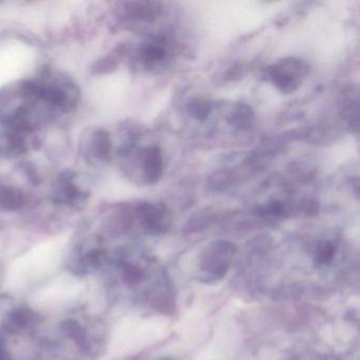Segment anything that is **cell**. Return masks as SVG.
Masks as SVG:
<instances>
[{"instance_id": "6da1fadb", "label": "cell", "mask_w": 360, "mask_h": 360, "mask_svg": "<svg viewBox=\"0 0 360 360\" xmlns=\"http://www.w3.org/2000/svg\"><path fill=\"white\" fill-rule=\"evenodd\" d=\"M88 195L75 183L70 172L63 174L54 185L52 199L58 204L79 208L85 204Z\"/></svg>"}, {"instance_id": "7a4b0ae2", "label": "cell", "mask_w": 360, "mask_h": 360, "mask_svg": "<svg viewBox=\"0 0 360 360\" xmlns=\"http://www.w3.org/2000/svg\"><path fill=\"white\" fill-rule=\"evenodd\" d=\"M0 132V153L4 157L15 158L24 155L28 149L24 132L6 125Z\"/></svg>"}, {"instance_id": "3957f363", "label": "cell", "mask_w": 360, "mask_h": 360, "mask_svg": "<svg viewBox=\"0 0 360 360\" xmlns=\"http://www.w3.org/2000/svg\"><path fill=\"white\" fill-rule=\"evenodd\" d=\"M112 150V141L106 130L98 129L92 134L87 149V158L96 162L108 161Z\"/></svg>"}, {"instance_id": "277c9868", "label": "cell", "mask_w": 360, "mask_h": 360, "mask_svg": "<svg viewBox=\"0 0 360 360\" xmlns=\"http://www.w3.org/2000/svg\"><path fill=\"white\" fill-rule=\"evenodd\" d=\"M25 204V195L20 189L7 185H0V208L5 210H18Z\"/></svg>"}, {"instance_id": "5b68a950", "label": "cell", "mask_w": 360, "mask_h": 360, "mask_svg": "<svg viewBox=\"0 0 360 360\" xmlns=\"http://www.w3.org/2000/svg\"><path fill=\"white\" fill-rule=\"evenodd\" d=\"M144 170L145 176L148 179L149 182H155L159 180L162 174V163L161 153L157 147L149 148L144 155Z\"/></svg>"}, {"instance_id": "8992f818", "label": "cell", "mask_w": 360, "mask_h": 360, "mask_svg": "<svg viewBox=\"0 0 360 360\" xmlns=\"http://www.w3.org/2000/svg\"><path fill=\"white\" fill-rule=\"evenodd\" d=\"M163 56V50L160 47H157V46L153 45L146 46V47L143 48L142 53H141L143 62L146 63V64H153V63L161 60Z\"/></svg>"}, {"instance_id": "52a82bcc", "label": "cell", "mask_w": 360, "mask_h": 360, "mask_svg": "<svg viewBox=\"0 0 360 360\" xmlns=\"http://www.w3.org/2000/svg\"><path fill=\"white\" fill-rule=\"evenodd\" d=\"M117 67V62L112 56H108V58H103V60H98L96 65H94V75H103V73L110 72L113 68Z\"/></svg>"}, {"instance_id": "ba28073f", "label": "cell", "mask_w": 360, "mask_h": 360, "mask_svg": "<svg viewBox=\"0 0 360 360\" xmlns=\"http://www.w3.org/2000/svg\"><path fill=\"white\" fill-rule=\"evenodd\" d=\"M191 115H195L197 119L204 120L210 112V107L204 103H195L191 106Z\"/></svg>"}]
</instances>
